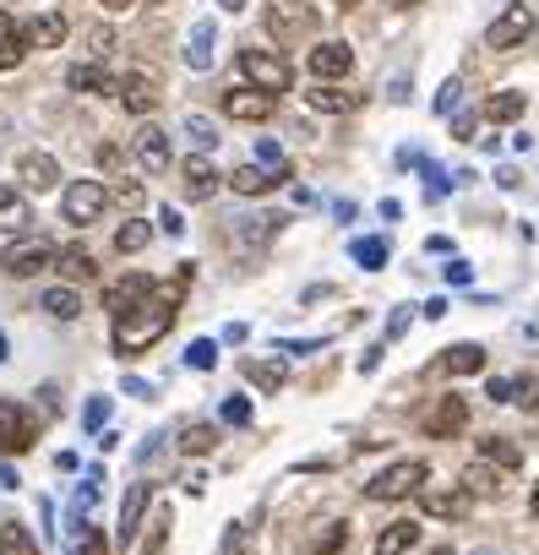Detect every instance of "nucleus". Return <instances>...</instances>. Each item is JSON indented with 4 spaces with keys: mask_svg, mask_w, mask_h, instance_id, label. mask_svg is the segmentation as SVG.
Here are the masks:
<instances>
[{
    "mask_svg": "<svg viewBox=\"0 0 539 555\" xmlns=\"http://www.w3.org/2000/svg\"><path fill=\"white\" fill-rule=\"evenodd\" d=\"M185 284H191V267H180L169 284H158L137 311H126L120 322H115V354H142V349H153L169 327H175V311H180V295H185Z\"/></svg>",
    "mask_w": 539,
    "mask_h": 555,
    "instance_id": "1",
    "label": "nucleus"
},
{
    "mask_svg": "<svg viewBox=\"0 0 539 555\" xmlns=\"http://www.w3.org/2000/svg\"><path fill=\"white\" fill-rule=\"evenodd\" d=\"M240 77H245V88H261V93H290V61L284 55H273V50H240Z\"/></svg>",
    "mask_w": 539,
    "mask_h": 555,
    "instance_id": "2",
    "label": "nucleus"
},
{
    "mask_svg": "<svg viewBox=\"0 0 539 555\" xmlns=\"http://www.w3.org/2000/svg\"><path fill=\"white\" fill-rule=\"evenodd\" d=\"M425 463L420 457H403V463H393V468H382L371 485H365V495L371 501H409V495H420L425 490Z\"/></svg>",
    "mask_w": 539,
    "mask_h": 555,
    "instance_id": "3",
    "label": "nucleus"
},
{
    "mask_svg": "<svg viewBox=\"0 0 539 555\" xmlns=\"http://www.w3.org/2000/svg\"><path fill=\"white\" fill-rule=\"evenodd\" d=\"M104 207H110L104 180H72V185L61 191V218H66V223H77V229L99 223V218H104Z\"/></svg>",
    "mask_w": 539,
    "mask_h": 555,
    "instance_id": "4",
    "label": "nucleus"
},
{
    "mask_svg": "<svg viewBox=\"0 0 539 555\" xmlns=\"http://www.w3.org/2000/svg\"><path fill=\"white\" fill-rule=\"evenodd\" d=\"M55 245L50 240H34V234H23V240H12L7 250H0V267H7L12 278H34V272H44V267H55Z\"/></svg>",
    "mask_w": 539,
    "mask_h": 555,
    "instance_id": "5",
    "label": "nucleus"
},
{
    "mask_svg": "<svg viewBox=\"0 0 539 555\" xmlns=\"http://www.w3.org/2000/svg\"><path fill=\"white\" fill-rule=\"evenodd\" d=\"M534 28H539V17H534V7H523V0H512V7L490 23V34H485V44L490 50H517L523 39H534Z\"/></svg>",
    "mask_w": 539,
    "mask_h": 555,
    "instance_id": "6",
    "label": "nucleus"
},
{
    "mask_svg": "<svg viewBox=\"0 0 539 555\" xmlns=\"http://www.w3.org/2000/svg\"><path fill=\"white\" fill-rule=\"evenodd\" d=\"M306 72H311V82H338V77L355 72V50L344 39H322V44H311Z\"/></svg>",
    "mask_w": 539,
    "mask_h": 555,
    "instance_id": "7",
    "label": "nucleus"
},
{
    "mask_svg": "<svg viewBox=\"0 0 539 555\" xmlns=\"http://www.w3.org/2000/svg\"><path fill=\"white\" fill-rule=\"evenodd\" d=\"M34 441H39V420L23 403L0 398V452H28Z\"/></svg>",
    "mask_w": 539,
    "mask_h": 555,
    "instance_id": "8",
    "label": "nucleus"
},
{
    "mask_svg": "<svg viewBox=\"0 0 539 555\" xmlns=\"http://www.w3.org/2000/svg\"><path fill=\"white\" fill-rule=\"evenodd\" d=\"M463 425H469V398H458V392L436 398V403L425 409V420H420V430H425V436H436V441H452Z\"/></svg>",
    "mask_w": 539,
    "mask_h": 555,
    "instance_id": "9",
    "label": "nucleus"
},
{
    "mask_svg": "<svg viewBox=\"0 0 539 555\" xmlns=\"http://www.w3.org/2000/svg\"><path fill=\"white\" fill-rule=\"evenodd\" d=\"M131 153H137V164H142L147 175H164V169H169V131L147 120V126L131 137Z\"/></svg>",
    "mask_w": 539,
    "mask_h": 555,
    "instance_id": "10",
    "label": "nucleus"
},
{
    "mask_svg": "<svg viewBox=\"0 0 539 555\" xmlns=\"http://www.w3.org/2000/svg\"><path fill=\"white\" fill-rule=\"evenodd\" d=\"M273 109H279V99L261 93V88H229L223 93V115L229 120H267Z\"/></svg>",
    "mask_w": 539,
    "mask_h": 555,
    "instance_id": "11",
    "label": "nucleus"
},
{
    "mask_svg": "<svg viewBox=\"0 0 539 555\" xmlns=\"http://www.w3.org/2000/svg\"><path fill=\"white\" fill-rule=\"evenodd\" d=\"M158 284H153V278H142V272H131V278H120V284H110V295H104V311L120 322L126 311H137L147 295H153Z\"/></svg>",
    "mask_w": 539,
    "mask_h": 555,
    "instance_id": "12",
    "label": "nucleus"
},
{
    "mask_svg": "<svg viewBox=\"0 0 539 555\" xmlns=\"http://www.w3.org/2000/svg\"><path fill=\"white\" fill-rule=\"evenodd\" d=\"M234 229H229V240L234 245H245V250H256V245H267L279 229H284V218H273V212H245V218H229Z\"/></svg>",
    "mask_w": 539,
    "mask_h": 555,
    "instance_id": "13",
    "label": "nucleus"
},
{
    "mask_svg": "<svg viewBox=\"0 0 539 555\" xmlns=\"http://www.w3.org/2000/svg\"><path fill=\"white\" fill-rule=\"evenodd\" d=\"M115 93H120V104H126L131 115H153V109H158V82H153L147 72H126Z\"/></svg>",
    "mask_w": 539,
    "mask_h": 555,
    "instance_id": "14",
    "label": "nucleus"
},
{
    "mask_svg": "<svg viewBox=\"0 0 539 555\" xmlns=\"http://www.w3.org/2000/svg\"><path fill=\"white\" fill-rule=\"evenodd\" d=\"M180 185H185V196H191V202H207L223 180H218V169L207 164V153H191V158L180 164Z\"/></svg>",
    "mask_w": 539,
    "mask_h": 555,
    "instance_id": "15",
    "label": "nucleus"
},
{
    "mask_svg": "<svg viewBox=\"0 0 539 555\" xmlns=\"http://www.w3.org/2000/svg\"><path fill=\"white\" fill-rule=\"evenodd\" d=\"M213 44H218L213 17H196V23H191V34H185V50H180V55H185V66H191V72H207V66H213Z\"/></svg>",
    "mask_w": 539,
    "mask_h": 555,
    "instance_id": "16",
    "label": "nucleus"
},
{
    "mask_svg": "<svg viewBox=\"0 0 539 555\" xmlns=\"http://www.w3.org/2000/svg\"><path fill=\"white\" fill-rule=\"evenodd\" d=\"M306 104H311L317 115H355V109H360V93H349V88H338V82H311Z\"/></svg>",
    "mask_w": 539,
    "mask_h": 555,
    "instance_id": "17",
    "label": "nucleus"
},
{
    "mask_svg": "<svg viewBox=\"0 0 539 555\" xmlns=\"http://www.w3.org/2000/svg\"><path fill=\"white\" fill-rule=\"evenodd\" d=\"M17 180H23L28 191H55V185H61V164H55L50 153H23V158H17Z\"/></svg>",
    "mask_w": 539,
    "mask_h": 555,
    "instance_id": "18",
    "label": "nucleus"
},
{
    "mask_svg": "<svg viewBox=\"0 0 539 555\" xmlns=\"http://www.w3.org/2000/svg\"><path fill=\"white\" fill-rule=\"evenodd\" d=\"M28 223H34V207H28V196L17 191V185H0V234H28Z\"/></svg>",
    "mask_w": 539,
    "mask_h": 555,
    "instance_id": "19",
    "label": "nucleus"
},
{
    "mask_svg": "<svg viewBox=\"0 0 539 555\" xmlns=\"http://www.w3.org/2000/svg\"><path fill=\"white\" fill-rule=\"evenodd\" d=\"M420 506H425L431 517H463V512H469V490H463V485H452V490H447V485H425V490H420Z\"/></svg>",
    "mask_w": 539,
    "mask_h": 555,
    "instance_id": "20",
    "label": "nucleus"
},
{
    "mask_svg": "<svg viewBox=\"0 0 539 555\" xmlns=\"http://www.w3.org/2000/svg\"><path fill=\"white\" fill-rule=\"evenodd\" d=\"M147 501H153V485H131V490H126V501H120V528H115L120 544H137V528H142Z\"/></svg>",
    "mask_w": 539,
    "mask_h": 555,
    "instance_id": "21",
    "label": "nucleus"
},
{
    "mask_svg": "<svg viewBox=\"0 0 539 555\" xmlns=\"http://www.w3.org/2000/svg\"><path fill=\"white\" fill-rule=\"evenodd\" d=\"M420 544V522L414 517H398V522H387L382 533H376V555H403V550H414Z\"/></svg>",
    "mask_w": 539,
    "mask_h": 555,
    "instance_id": "22",
    "label": "nucleus"
},
{
    "mask_svg": "<svg viewBox=\"0 0 539 555\" xmlns=\"http://www.w3.org/2000/svg\"><path fill=\"white\" fill-rule=\"evenodd\" d=\"M23 50H28V34L17 28V17L7 7H0V72H12L23 61Z\"/></svg>",
    "mask_w": 539,
    "mask_h": 555,
    "instance_id": "23",
    "label": "nucleus"
},
{
    "mask_svg": "<svg viewBox=\"0 0 539 555\" xmlns=\"http://www.w3.org/2000/svg\"><path fill=\"white\" fill-rule=\"evenodd\" d=\"M229 185H234V196H267V191L279 185V175L261 169V164H240V169L229 175Z\"/></svg>",
    "mask_w": 539,
    "mask_h": 555,
    "instance_id": "24",
    "label": "nucleus"
},
{
    "mask_svg": "<svg viewBox=\"0 0 539 555\" xmlns=\"http://www.w3.org/2000/svg\"><path fill=\"white\" fill-rule=\"evenodd\" d=\"M240 371H245V382H256L261 392H279V387L290 382V365H284V360H240Z\"/></svg>",
    "mask_w": 539,
    "mask_h": 555,
    "instance_id": "25",
    "label": "nucleus"
},
{
    "mask_svg": "<svg viewBox=\"0 0 539 555\" xmlns=\"http://www.w3.org/2000/svg\"><path fill=\"white\" fill-rule=\"evenodd\" d=\"M23 34H28L34 50H61V39H66V17H61V12H44V17H34Z\"/></svg>",
    "mask_w": 539,
    "mask_h": 555,
    "instance_id": "26",
    "label": "nucleus"
},
{
    "mask_svg": "<svg viewBox=\"0 0 539 555\" xmlns=\"http://www.w3.org/2000/svg\"><path fill=\"white\" fill-rule=\"evenodd\" d=\"M458 485L469 490V501H490V495H501V474H490V463H485V457H479V463H469Z\"/></svg>",
    "mask_w": 539,
    "mask_h": 555,
    "instance_id": "27",
    "label": "nucleus"
},
{
    "mask_svg": "<svg viewBox=\"0 0 539 555\" xmlns=\"http://www.w3.org/2000/svg\"><path fill=\"white\" fill-rule=\"evenodd\" d=\"M66 88H72V93H115L120 82H115L104 66H72V72H66Z\"/></svg>",
    "mask_w": 539,
    "mask_h": 555,
    "instance_id": "28",
    "label": "nucleus"
},
{
    "mask_svg": "<svg viewBox=\"0 0 539 555\" xmlns=\"http://www.w3.org/2000/svg\"><path fill=\"white\" fill-rule=\"evenodd\" d=\"M485 115H490L496 126H512V120H523V115H528V93H517V88H506V93H490Z\"/></svg>",
    "mask_w": 539,
    "mask_h": 555,
    "instance_id": "29",
    "label": "nucleus"
},
{
    "mask_svg": "<svg viewBox=\"0 0 539 555\" xmlns=\"http://www.w3.org/2000/svg\"><path fill=\"white\" fill-rule=\"evenodd\" d=\"M39 311H50L55 322H77V317H82V300H77V289L55 284V289H44V295H39Z\"/></svg>",
    "mask_w": 539,
    "mask_h": 555,
    "instance_id": "30",
    "label": "nucleus"
},
{
    "mask_svg": "<svg viewBox=\"0 0 539 555\" xmlns=\"http://www.w3.org/2000/svg\"><path fill=\"white\" fill-rule=\"evenodd\" d=\"M55 272L72 278V284H88V278H99V267H93V256H88L82 245H66V250L55 256Z\"/></svg>",
    "mask_w": 539,
    "mask_h": 555,
    "instance_id": "31",
    "label": "nucleus"
},
{
    "mask_svg": "<svg viewBox=\"0 0 539 555\" xmlns=\"http://www.w3.org/2000/svg\"><path fill=\"white\" fill-rule=\"evenodd\" d=\"M441 365H447L452 376H474V371H485V349H479V344H452V349L441 354Z\"/></svg>",
    "mask_w": 539,
    "mask_h": 555,
    "instance_id": "32",
    "label": "nucleus"
},
{
    "mask_svg": "<svg viewBox=\"0 0 539 555\" xmlns=\"http://www.w3.org/2000/svg\"><path fill=\"white\" fill-rule=\"evenodd\" d=\"M479 457H485V463H496V468H506V474H512V468H523V452H517L506 436H485V441H479Z\"/></svg>",
    "mask_w": 539,
    "mask_h": 555,
    "instance_id": "33",
    "label": "nucleus"
},
{
    "mask_svg": "<svg viewBox=\"0 0 539 555\" xmlns=\"http://www.w3.org/2000/svg\"><path fill=\"white\" fill-rule=\"evenodd\" d=\"M147 240H153V223H147V218H126V223L115 229V250H120V256H131V250H142Z\"/></svg>",
    "mask_w": 539,
    "mask_h": 555,
    "instance_id": "34",
    "label": "nucleus"
},
{
    "mask_svg": "<svg viewBox=\"0 0 539 555\" xmlns=\"http://www.w3.org/2000/svg\"><path fill=\"white\" fill-rule=\"evenodd\" d=\"M0 555H39V544L23 522H0Z\"/></svg>",
    "mask_w": 539,
    "mask_h": 555,
    "instance_id": "35",
    "label": "nucleus"
},
{
    "mask_svg": "<svg viewBox=\"0 0 539 555\" xmlns=\"http://www.w3.org/2000/svg\"><path fill=\"white\" fill-rule=\"evenodd\" d=\"M213 447H218V430H213V425H185V430H180V452H185V457H207Z\"/></svg>",
    "mask_w": 539,
    "mask_h": 555,
    "instance_id": "36",
    "label": "nucleus"
},
{
    "mask_svg": "<svg viewBox=\"0 0 539 555\" xmlns=\"http://www.w3.org/2000/svg\"><path fill=\"white\" fill-rule=\"evenodd\" d=\"M185 137H191L196 153H213V147H218V126H213L207 115H196V109L185 115Z\"/></svg>",
    "mask_w": 539,
    "mask_h": 555,
    "instance_id": "37",
    "label": "nucleus"
},
{
    "mask_svg": "<svg viewBox=\"0 0 539 555\" xmlns=\"http://www.w3.org/2000/svg\"><path fill=\"white\" fill-rule=\"evenodd\" d=\"M349 250H355V261H360L365 272H376V267H387V240H382V234H371V240H355Z\"/></svg>",
    "mask_w": 539,
    "mask_h": 555,
    "instance_id": "38",
    "label": "nucleus"
},
{
    "mask_svg": "<svg viewBox=\"0 0 539 555\" xmlns=\"http://www.w3.org/2000/svg\"><path fill=\"white\" fill-rule=\"evenodd\" d=\"M344 539H349V528H344V522H333V528H328L322 539H311L300 555H338V550H344Z\"/></svg>",
    "mask_w": 539,
    "mask_h": 555,
    "instance_id": "39",
    "label": "nucleus"
},
{
    "mask_svg": "<svg viewBox=\"0 0 539 555\" xmlns=\"http://www.w3.org/2000/svg\"><path fill=\"white\" fill-rule=\"evenodd\" d=\"M72 555H110V539H104V528H82L77 539H72Z\"/></svg>",
    "mask_w": 539,
    "mask_h": 555,
    "instance_id": "40",
    "label": "nucleus"
},
{
    "mask_svg": "<svg viewBox=\"0 0 539 555\" xmlns=\"http://www.w3.org/2000/svg\"><path fill=\"white\" fill-rule=\"evenodd\" d=\"M185 365H191V371H213V365H218V344H213V338H196V344L185 349Z\"/></svg>",
    "mask_w": 539,
    "mask_h": 555,
    "instance_id": "41",
    "label": "nucleus"
},
{
    "mask_svg": "<svg viewBox=\"0 0 539 555\" xmlns=\"http://www.w3.org/2000/svg\"><path fill=\"white\" fill-rule=\"evenodd\" d=\"M218 414H223V425H251V398H245V392H229V398L218 403Z\"/></svg>",
    "mask_w": 539,
    "mask_h": 555,
    "instance_id": "42",
    "label": "nucleus"
},
{
    "mask_svg": "<svg viewBox=\"0 0 539 555\" xmlns=\"http://www.w3.org/2000/svg\"><path fill=\"white\" fill-rule=\"evenodd\" d=\"M256 158H261V169H273L279 180H290V158L279 153V142H256Z\"/></svg>",
    "mask_w": 539,
    "mask_h": 555,
    "instance_id": "43",
    "label": "nucleus"
},
{
    "mask_svg": "<svg viewBox=\"0 0 539 555\" xmlns=\"http://www.w3.org/2000/svg\"><path fill=\"white\" fill-rule=\"evenodd\" d=\"M458 104H463V82H458V77H447V82H441V93H436V115L447 120V115H458Z\"/></svg>",
    "mask_w": 539,
    "mask_h": 555,
    "instance_id": "44",
    "label": "nucleus"
},
{
    "mask_svg": "<svg viewBox=\"0 0 539 555\" xmlns=\"http://www.w3.org/2000/svg\"><path fill=\"white\" fill-rule=\"evenodd\" d=\"M110 409H115L110 398H88V409H82V425H88V430H104V425H110Z\"/></svg>",
    "mask_w": 539,
    "mask_h": 555,
    "instance_id": "45",
    "label": "nucleus"
},
{
    "mask_svg": "<svg viewBox=\"0 0 539 555\" xmlns=\"http://www.w3.org/2000/svg\"><path fill=\"white\" fill-rule=\"evenodd\" d=\"M441 278H447V284H458V289H469V284H474V267H469L463 256H452V261L441 267Z\"/></svg>",
    "mask_w": 539,
    "mask_h": 555,
    "instance_id": "46",
    "label": "nucleus"
},
{
    "mask_svg": "<svg viewBox=\"0 0 539 555\" xmlns=\"http://www.w3.org/2000/svg\"><path fill=\"white\" fill-rule=\"evenodd\" d=\"M164 533H169V512H158V517H153V533L142 539V555H158V550H164Z\"/></svg>",
    "mask_w": 539,
    "mask_h": 555,
    "instance_id": "47",
    "label": "nucleus"
},
{
    "mask_svg": "<svg viewBox=\"0 0 539 555\" xmlns=\"http://www.w3.org/2000/svg\"><path fill=\"white\" fill-rule=\"evenodd\" d=\"M512 403H523L528 414H539V382H528V376H517V392H512Z\"/></svg>",
    "mask_w": 539,
    "mask_h": 555,
    "instance_id": "48",
    "label": "nucleus"
},
{
    "mask_svg": "<svg viewBox=\"0 0 539 555\" xmlns=\"http://www.w3.org/2000/svg\"><path fill=\"white\" fill-rule=\"evenodd\" d=\"M512 392H517V382H506V376H490L485 382V398L490 403H512Z\"/></svg>",
    "mask_w": 539,
    "mask_h": 555,
    "instance_id": "49",
    "label": "nucleus"
},
{
    "mask_svg": "<svg viewBox=\"0 0 539 555\" xmlns=\"http://www.w3.org/2000/svg\"><path fill=\"white\" fill-rule=\"evenodd\" d=\"M223 555H245V528H240V522L223 528Z\"/></svg>",
    "mask_w": 539,
    "mask_h": 555,
    "instance_id": "50",
    "label": "nucleus"
},
{
    "mask_svg": "<svg viewBox=\"0 0 539 555\" xmlns=\"http://www.w3.org/2000/svg\"><path fill=\"white\" fill-rule=\"evenodd\" d=\"M158 229H164V234H175V240L185 234V223H180V212H175V207H158Z\"/></svg>",
    "mask_w": 539,
    "mask_h": 555,
    "instance_id": "51",
    "label": "nucleus"
},
{
    "mask_svg": "<svg viewBox=\"0 0 539 555\" xmlns=\"http://www.w3.org/2000/svg\"><path fill=\"white\" fill-rule=\"evenodd\" d=\"M452 137L469 142V137H474V115H452Z\"/></svg>",
    "mask_w": 539,
    "mask_h": 555,
    "instance_id": "52",
    "label": "nucleus"
},
{
    "mask_svg": "<svg viewBox=\"0 0 539 555\" xmlns=\"http://www.w3.org/2000/svg\"><path fill=\"white\" fill-rule=\"evenodd\" d=\"M409 333V311H393V322H387V338H403Z\"/></svg>",
    "mask_w": 539,
    "mask_h": 555,
    "instance_id": "53",
    "label": "nucleus"
},
{
    "mask_svg": "<svg viewBox=\"0 0 539 555\" xmlns=\"http://www.w3.org/2000/svg\"><path fill=\"white\" fill-rule=\"evenodd\" d=\"M376 365H382V349H365V354H360V376H371Z\"/></svg>",
    "mask_w": 539,
    "mask_h": 555,
    "instance_id": "54",
    "label": "nucleus"
},
{
    "mask_svg": "<svg viewBox=\"0 0 539 555\" xmlns=\"http://www.w3.org/2000/svg\"><path fill=\"white\" fill-rule=\"evenodd\" d=\"M99 7H104V12H131L137 0H99Z\"/></svg>",
    "mask_w": 539,
    "mask_h": 555,
    "instance_id": "55",
    "label": "nucleus"
},
{
    "mask_svg": "<svg viewBox=\"0 0 539 555\" xmlns=\"http://www.w3.org/2000/svg\"><path fill=\"white\" fill-rule=\"evenodd\" d=\"M528 512H534V517H539V485H534V495H528Z\"/></svg>",
    "mask_w": 539,
    "mask_h": 555,
    "instance_id": "56",
    "label": "nucleus"
},
{
    "mask_svg": "<svg viewBox=\"0 0 539 555\" xmlns=\"http://www.w3.org/2000/svg\"><path fill=\"white\" fill-rule=\"evenodd\" d=\"M218 7H223V12H240V7H245V0H218Z\"/></svg>",
    "mask_w": 539,
    "mask_h": 555,
    "instance_id": "57",
    "label": "nucleus"
},
{
    "mask_svg": "<svg viewBox=\"0 0 539 555\" xmlns=\"http://www.w3.org/2000/svg\"><path fill=\"white\" fill-rule=\"evenodd\" d=\"M431 555H458V550H452V544H436V550H431Z\"/></svg>",
    "mask_w": 539,
    "mask_h": 555,
    "instance_id": "58",
    "label": "nucleus"
},
{
    "mask_svg": "<svg viewBox=\"0 0 539 555\" xmlns=\"http://www.w3.org/2000/svg\"><path fill=\"white\" fill-rule=\"evenodd\" d=\"M0 360H7V333H0Z\"/></svg>",
    "mask_w": 539,
    "mask_h": 555,
    "instance_id": "59",
    "label": "nucleus"
},
{
    "mask_svg": "<svg viewBox=\"0 0 539 555\" xmlns=\"http://www.w3.org/2000/svg\"><path fill=\"white\" fill-rule=\"evenodd\" d=\"M387 7H414V0H387Z\"/></svg>",
    "mask_w": 539,
    "mask_h": 555,
    "instance_id": "60",
    "label": "nucleus"
},
{
    "mask_svg": "<svg viewBox=\"0 0 539 555\" xmlns=\"http://www.w3.org/2000/svg\"><path fill=\"white\" fill-rule=\"evenodd\" d=\"M344 7H355V0H344Z\"/></svg>",
    "mask_w": 539,
    "mask_h": 555,
    "instance_id": "61",
    "label": "nucleus"
}]
</instances>
